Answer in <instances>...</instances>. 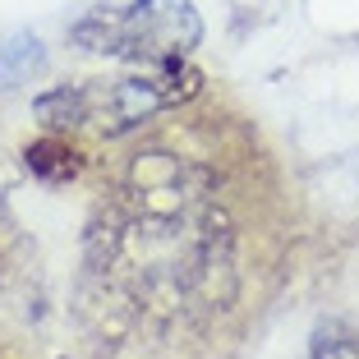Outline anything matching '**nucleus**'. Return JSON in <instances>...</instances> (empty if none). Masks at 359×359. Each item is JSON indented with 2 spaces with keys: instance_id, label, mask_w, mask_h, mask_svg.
Listing matches in <instances>:
<instances>
[{
  "instance_id": "nucleus-1",
  "label": "nucleus",
  "mask_w": 359,
  "mask_h": 359,
  "mask_svg": "<svg viewBox=\"0 0 359 359\" xmlns=\"http://www.w3.org/2000/svg\"><path fill=\"white\" fill-rule=\"evenodd\" d=\"M69 37L93 55L152 69L166 60H184L203 42V19L194 0H97Z\"/></svg>"
},
{
  "instance_id": "nucleus-2",
  "label": "nucleus",
  "mask_w": 359,
  "mask_h": 359,
  "mask_svg": "<svg viewBox=\"0 0 359 359\" xmlns=\"http://www.w3.org/2000/svg\"><path fill=\"white\" fill-rule=\"evenodd\" d=\"M203 74L189 69L184 60L152 65V74L143 79H111V83H88V88H55L37 102V116L51 129L69 125H93L102 134H125V129L143 125L148 116L180 106L198 97Z\"/></svg>"
},
{
  "instance_id": "nucleus-3",
  "label": "nucleus",
  "mask_w": 359,
  "mask_h": 359,
  "mask_svg": "<svg viewBox=\"0 0 359 359\" xmlns=\"http://www.w3.org/2000/svg\"><path fill=\"white\" fill-rule=\"evenodd\" d=\"M23 161H28V170L37 180H46V184H65V180H74L79 170H83V161H79V148H69L65 138H37V143H28L23 148Z\"/></svg>"
},
{
  "instance_id": "nucleus-4",
  "label": "nucleus",
  "mask_w": 359,
  "mask_h": 359,
  "mask_svg": "<svg viewBox=\"0 0 359 359\" xmlns=\"http://www.w3.org/2000/svg\"><path fill=\"white\" fill-rule=\"evenodd\" d=\"M313 359H359V327L346 318L318 323L313 332Z\"/></svg>"
},
{
  "instance_id": "nucleus-5",
  "label": "nucleus",
  "mask_w": 359,
  "mask_h": 359,
  "mask_svg": "<svg viewBox=\"0 0 359 359\" xmlns=\"http://www.w3.org/2000/svg\"><path fill=\"white\" fill-rule=\"evenodd\" d=\"M37 60H42V42H37V37H14V42L5 46V55H0V83H5V79H23Z\"/></svg>"
}]
</instances>
